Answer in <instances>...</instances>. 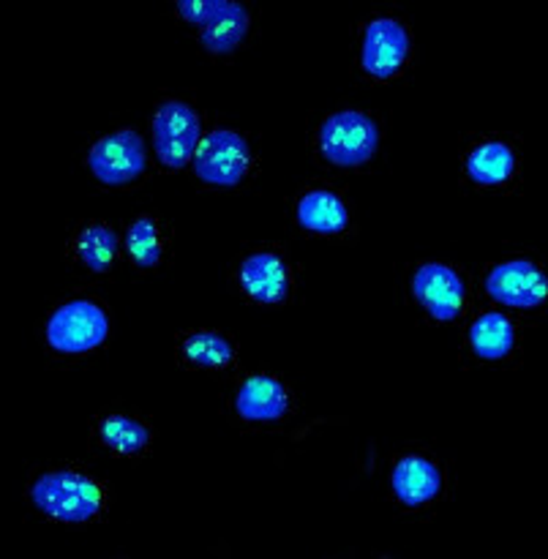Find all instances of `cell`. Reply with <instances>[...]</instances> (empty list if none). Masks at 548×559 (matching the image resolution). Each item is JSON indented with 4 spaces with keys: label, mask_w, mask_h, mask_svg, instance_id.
<instances>
[{
    "label": "cell",
    "mask_w": 548,
    "mask_h": 559,
    "mask_svg": "<svg viewBox=\"0 0 548 559\" xmlns=\"http://www.w3.org/2000/svg\"><path fill=\"white\" fill-rule=\"evenodd\" d=\"M377 126L364 112L344 109L331 115L320 129V151L336 167H360L377 151Z\"/></svg>",
    "instance_id": "7a4b0ae2"
},
{
    "label": "cell",
    "mask_w": 548,
    "mask_h": 559,
    "mask_svg": "<svg viewBox=\"0 0 548 559\" xmlns=\"http://www.w3.org/2000/svg\"><path fill=\"white\" fill-rule=\"evenodd\" d=\"M183 355L189 364L205 366V369H222L235 360L233 344L216 333H196V336L186 338Z\"/></svg>",
    "instance_id": "ac0fdd59"
},
{
    "label": "cell",
    "mask_w": 548,
    "mask_h": 559,
    "mask_svg": "<svg viewBox=\"0 0 548 559\" xmlns=\"http://www.w3.org/2000/svg\"><path fill=\"white\" fill-rule=\"evenodd\" d=\"M473 349L484 360H500L513 349V325L502 314H484L469 331Z\"/></svg>",
    "instance_id": "2e32d148"
},
{
    "label": "cell",
    "mask_w": 548,
    "mask_h": 559,
    "mask_svg": "<svg viewBox=\"0 0 548 559\" xmlns=\"http://www.w3.org/2000/svg\"><path fill=\"white\" fill-rule=\"evenodd\" d=\"M249 164V142L233 129L211 131L194 153V173L213 186H238Z\"/></svg>",
    "instance_id": "277c9868"
},
{
    "label": "cell",
    "mask_w": 548,
    "mask_h": 559,
    "mask_svg": "<svg viewBox=\"0 0 548 559\" xmlns=\"http://www.w3.org/2000/svg\"><path fill=\"white\" fill-rule=\"evenodd\" d=\"M413 289L415 298L420 300V306H424L434 320L451 322L456 320L458 311H462L464 284L448 265L429 262V265L418 267V273H415L413 278Z\"/></svg>",
    "instance_id": "9c48e42d"
},
{
    "label": "cell",
    "mask_w": 548,
    "mask_h": 559,
    "mask_svg": "<svg viewBox=\"0 0 548 559\" xmlns=\"http://www.w3.org/2000/svg\"><path fill=\"white\" fill-rule=\"evenodd\" d=\"M200 142V118L183 102H164L153 118V147L164 167L183 169Z\"/></svg>",
    "instance_id": "5b68a950"
},
{
    "label": "cell",
    "mask_w": 548,
    "mask_h": 559,
    "mask_svg": "<svg viewBox=\"0 0 548 559\" xmlns=\"http://www.w3.org/2000/svg\"><path fill=\"white\" fill-rule=\"evenodd\" d=\"M31 500L38 511L58 522L80 524L96 516L104 506V495L93 480L76 473H49L33 484Z\"/></svg>",
    "instance_id": "6da1fadb"
},
{
    "label": "cell",
    "mask_w": 548,
    "mask_h": 559,
    "mask_svg": "<svg viewBox=\"0 0 548 559\" xmlns=\"http://www.w3.org/2000/svg\"><path fill=\"white\" fill-rule=\"evenodd\" d=\"M115 251H118V238L107 227H87L76 240V254L96 273H104L112 265Z\"/></svg>",
    "instance_id": "ffe728a7"
},
{
    "label": "cell",
    "mask_w": 548,
    "mask_h": 559,
    "mask_svg": "<svg viewBox=\"0 0 548 559\" xmlns=\"http://www.w3.org/2000/svg\"><path fill=\"white\" fill-rule=\"evenodd\" d=\"M107 314L91 300H71L60 306L47 325L49 347L65 355H80L98 347L107 338Z\"/></svg>",
    "instance_id": "3957f363"
},
{
    "label": "cell",
    "mask_w": 548,
    "mask_h": 559,
    "mask_svg": "<svg viewBox=\"0 0 548 559\" xmlns=\"http://www.w3.org/2000/svg\"><path fill=\"white\" fill-rule=\"evenodd\" d=\"M98 435H102L104 445L112 448L115 453H123V456L145 451L147 442H151V431L136 424V420L123 418V415H109V418H104Z\"/></svg>",
    "instance_id": "e0dca14e"
},
{
    "label": "cell",
    "mask_w": 548,
    "mask_h": 559,
    "mask_svg": "<svg viewBox=\"0 0 548 559\" xmlns=\"http://www.w3.org/2000/svg\"><path fill=\"white\" fill-rule=\"evenodd\" d=\"M126 249H129V257L134 265H158V260H162V235H158L156 222L147 216L136 218L129 227V235H126Z\"/></svg>",
    "instance_id": "d6986e66"
},
{
    "label": "cell",
    "mask_w": 548,
    "mask_h": 559,
    "mask_svg": "<svg viewBox=\"0 0 548 559\" xmlns=\"http://www.w3.org/2000/svg\"><path fill=\"white\" fill-rule=\"evenodd\" d=\"M298 222L311 233L338 235L347 229V207L333 191H309L298 205Z\"/></svg>",
    "instance_id": "5bb4252c"
},
{
    "label": "cell",
    "mask_w": 548,
    "mask_h": 559,
    "mask_svg": "<svg viewBox=\"0 0 548 559\" xmlns=\"http://www.w3.org/2000/svg\"><path fill=\"white\" fill-rule=\"evenodd\" d=\"M218 5H222V0H180L175 9H178V14L186 22H194V25L205 27L218 11Z\"/></svg>",
    "instance_id": "44dd1931"
},
{
    "label": "cell",
    "mask_w": 548,
    "mask_h": 559,
    "mask_svg": "<svg viewBox=\"0 0 548 559\" xmlns=\"http://www.w3.org/2000/svg\"><path fill=\"white\" fill-rule=\"evenodd\" d=\"M246 31H249V11L233 0H222L213 20L202 27V47L216 55L233 52L243 41Z\"/></svg>",
    "instance_id": "4fadbf2b"
},
{
    "label": "cell",
    "mask_w": 548,
    "mask_h": 559,
    "mask_svg": "<svg viewBox=\"0 0 548 559\" xmlns=\"http://www.w3.org/2000/svg\"><path fill=\"white\" fill-rule=\"evenodd\" d=\"M289 399L282 382L271 380V377H251L243 382L238 393V409L240 418L246 420H278L287 415Z\"/></svg>",
    "instance_id": "8fae6325"
},
{
    "label": "cell",
    "mask_w": 548,
    "mask_h": 559,
    "mask_svg": "<svg viewBox=\"0 0 548 559\" xmlns=\"http://www.w3.org/2000/svg\"><path fill=\"white\" fill-rule=\"evenodd\" d=\"M87 164H91V173L96 175L102 183H131V180L140 178V175L145 173V142H142V136L136 134V131L120 129L93 145Z\"/></svg>",
    "instance_id": "8992f818"
},
{
    "label": "cell",
    "mask_w": 548,
    "mask_h": 559,
    "mask_svg": "<svg viewBox=\"0 0 548 559\" xmlns=\"http://www.w3.org/2000/svg\"><path fill=\"white\" fill-rule=\"evenodd\" d=\"M486 293L497 304L513 306V309H535L548 298V282L538 265L529 260H513L497 265L486 276Z\"/></svg>",
    "instance_id": "52a82bcc"
},
{
    "label": "cell",
    "mask_w": 548,
    "mask_h": 559,
    "mask_svg": "<svg viewBox=\"0 0 548 559\" xmlns=\"http://www.w3.org/2000/svg\"><path fill=\"white\" fill-rule=\"evenodd\" d=\"M240 284L260 304H278V300L287 298L289 276L282 257L254 254L240 267Z\"/></svg>",
    "instance_id": "30bf717a"
},
{
    "label": "cell",
    "mask_w": 548,
    "mask_h": 559,
    "mask_svg": "<svg viewBox=\"0 0 548 559\" xmlns=\"http://www.w3.org/2000/svg\"><path fill=\"white\" fill-rule=\"evenodd\" d=\"M513 167H516L513 151L502 142H486V145L475 147L473 156L467 158L469 178L480 186L505 183L513 175Z\"/></svg>",
    "instance_id": "9a60e30c"
},
{
    "label": "cell",
    "mask_w": 548,
    "mask_h": 559,
    "mask_svg": "<svg viewBox=\"0 0 548 559\" xmlns=\"http://www.w3.org/2000/svg\"><path fill=\"white\" fill-rule=\"evenodd\" d=\"M407 58L409 33L404 31L396 20L380 16V20H374L366 27L360 60H364V69L369 71L371 76L388 80V76H393L404 63H407Z\"/></svg>",
    "instance_id": "ba28073f"
},
{
    "label": "cell",
    "mask_w": 548,
    "mask_h": 559,
    "mask_svg": "<svg viewBox=\"0 0 548 559\" xmlns=\"http://www.w3.org/2000/svg\"><path fill=\"white\" fill-rule=\"evenodd\" d=\"M393 491H396V497L404 506L418 508L437 497V491H440V473L426 459L407 456L393 469Z\"/></svg>",
    "instance_id": "7c38bea8"
}]
</instances>
